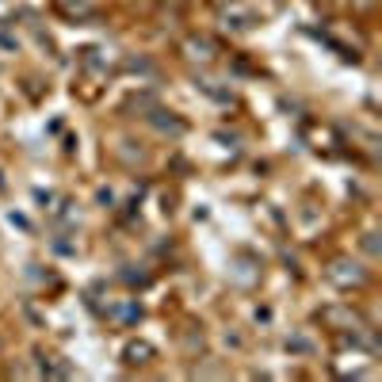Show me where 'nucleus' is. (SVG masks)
Wrapping results in <instances>:
<instances>
[{
	"label": "nucleus",
	"mask_w": 382,
	"mask_h": 382,
	"mask_svg": "<svg viewBox=\"0 0 382 382\" xmlns=\"http://www.w3.org/2000/svg\"><path fill=\"white\" fill-rule=\"evenodd\" d=\"M126 355H130V363H142L138 355H150V348H145V344H134V348H130Z\"/></svg>",
	"instance_id": "obj_3"
},
{
	"label": "nucleus",
	"mask_w": 382,
	"mask_h": 382,
	"mask_svg": "<svg viewBox=\"0 0 382 382\" xmlns=\"http://www.w3.org/2000/svg\"><path fill=\"white\" fill-rule=\"evenodd\" d=\"M218 4H225V0H218ZM230 4H233V0H230Z\"/></svg>",
	"instance_id": "obj_4"
},
{
	"label": "nucleus",
	"mask_w": 382,
	"mask_h": 382,
	"mask_svg": "<svg viewBox=\"0 0 382 382\" xmlns=\"http://www.w3.org/2000/svg\"><path fill=\"white\" fill-rule=\"evenodd\" d=\"M0 46H4V50H20V39H15V34L8 31L4 23H0Z\"/></svg>",
	"instance_id": "obj_2"
},
{
	"label": "nucleus",
	"mask_w": 382,
	"mask_h": 382,
	"mask_svg": "<svg viewBox=\"0 0 382 382\" xmlns=\"http://www.w3.org/2000/svg\"><path fill=\"white\" fill-rule=\"evenodd\" d=\"M62 8H65L69 15H92L96 12L92 0H62Z\"/></svg>",
	"instance_id": "obj_1"
}]
</instances>
